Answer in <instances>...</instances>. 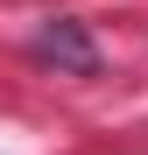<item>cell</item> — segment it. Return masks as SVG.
Returning <instances> with one entry per match:
<instances>
[{"label": "cell", "mask_w": 148, "mask_h": 155, "mask_svg": "<svg viewBox=\"0 0 148 155\" xmlns=\"http://www.w3.org/2000/svg\"><path fill=\"white\" fill-rule=\"evenodd\" d=\"M35 57L42 64H57V71H78V78H92L99 71V49H92V35H85V21H49V28L35 35Z\"/></svg>", "instance_id": "obj_1"}]
</instances>
